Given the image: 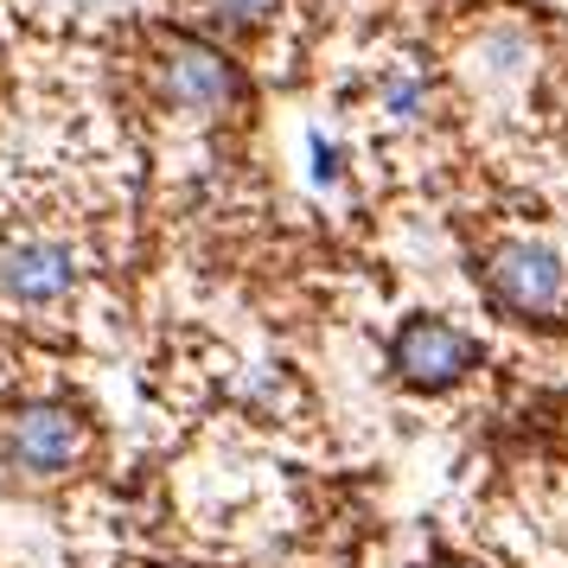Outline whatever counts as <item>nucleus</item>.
Masks as SVG:
<instances>
[{"label":"nucleus","instance_id":"20e7f679","mask_svg":"<svg viewBox=\"0 0 568 568\" xmlns=\"http://www.w3.org/2000/svg\"><path fill=\"white\" fill-rule=\"evenodd\" d=\"M160 90H166L173 109L211 115V109L243 103V71H236L217 45H205V39H173V45L160 52Z\"/></svg>","mask_w":568,"mask_h":568},{"label":"nucleus","instance_id":"0eeeda50","mask_svg":"<svg viewBox=\"0 0 568 568\" xmlns=\"http://www.w3.org/2000/svg\"><path fill=\"white\" fill-rule=\"evenodd\" d=\"M384 97H389V115H403V122H409L415 109H422V97H428V90H422L415 78H396V83L384 90Z\"/></svg>","mask_w":568,"mask_h":568},{"label":"nucleus","instance_id":"423d86ee","mask_svg":"<svg viewBox=\"0 0 568 568\" xmlns=\"http://www.w3.org/2000/svg\"><path fill=\"white\" fill-rule=\"evenodd\" d=\"M211 7V27H224V32H256L275 20V7L282 0H205Z\"/></svg>","mask_w":568,"mask_h":568},{"label":"nucleus","instance_id":"7ed1b4c3","mask_svg":"<svg viewBox=\"0 0 568 568\" xmlns=\"http://www.w3.org/2000/svg\"><path fill=\"white\" fill-rule=\"evenodd\" d=\"M0 454L32 479H58L83 460V415L71 403H27L0 428Z\"/></svg>","mask_w":568,"mask_h":568},{"label":"nucleus","instance_id":"f257e3e1","mask_svg":"<svg viewBox=\"0 0 568 568\" xmlns=\"http://www.w3.org/2000/svg\"><path fill=\"white\" fill-rule=\"evenodd\" d=\"M486 294L511 320H549L568 301V262L537 236H505L486 256Z\"/></svg>","mask_w":568,"mask_h":568},{"label":"nucleus","instance_id":"39448f33","mask_svg":"<svg viewBox=\"0 0 568 568\" xmlns=\"http://www.w3.org/2000/svg\"><path fill=\"white\" fill-rule=\"evenodd\" d=\"M78 287V256L58 236H27L13 250H0V294L20 307H58Z\"/></svg>","mask_w":568,"mask_h":568},{"label":"nucleus","instance_id":"6e6552de","mask_svg":"<svg viewBox=\"0 0 568 568\" xmlns=\"http://www.w3.org/2000/svg\"><path fill=\"white\" fill-rule=\"evenodd\" d=\"M435 568H486V562H435Z\"/></svg>","mask_w":568,"mask_h":568},{"label":"nucleus","instance_id":"f03ea898","mask_svg":"<svg viewBox=\"0 0 568 568\" xmlns=\"http://www.w3.org/2000/svg\"><path fill=\"white\" fill-rule=\"evenodd\" d=\"M389 371L409 389H454L479 371V338L460 333L454 320L415 313V320H403L396 338H389Z\"/></svg>","mask_w":568,"mask_h":568}]
</instances>
